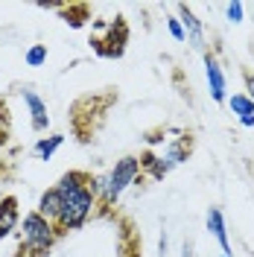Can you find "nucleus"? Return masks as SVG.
<instances>
[{"mask_svg":"<svg viewBox=\"0 0 254 257\" xmlns=\"http://www.w3.org/2000/svg\"><path fill=\"white\" fill-rule=\"evenodd\" d=\"M88 181H91V173H85V170H70V173H64L53 187L62 193V213H59V237L62 234H70V231H79L85 225L91 222V216L96 213V196L91 193L88 187Z\"/></svg>","mask_w":254,"mask_h":257,"instance_id":"obj_1","label":"nucleus"},{"mask_svg":"<svg viewBox=\"0 0 254 257\" xmlns=\"http://www.w3.org/2000/svg\"><path fill=\"white\" fill-rule=\"evenodd\" d=\"M18 240H21V254L24 257H47L59 240V228L47 222L38 210H30L21 216Z\"/></svg>","mask_w":254,"mask_h":257,"instance_id":"obj_2","label":"nucleus"},{"mask_svg":"<svg viewBox=\"0 0 254 257\" xmlns=\"http://www.w3.org/2000/svg\"><path fill=\"white\" fill-rule=\"evenodd\" d=\"M138 178H143L141 176V158H138V155H123V158L105 173V193H102V199L96 202L99 210H105V213L114 210V205L123 199V193H126L132 184H138Z\"/></svg>","mask_w":254,"mask_h":257,"instance_id":"obj_3","label":"nucleus"},{"mask_svg":"<svg viewBox=\"0 0 254 257\" xmlns=\"http://www.w3.org/2000/svg\"><path fill=\"white\" fill-rule=\"evenodd\" d=\"M96 35H91V47L99 59H123L129 44V24L123 18L94 21Z\"/></svg>","mask_w":254,"mask_h":257,"instance_id":"obj_4","label":"nucleus"},{"mask_svg":"<svg viewBox=\"0 0 254 257\" xmlns=\"http://www.w3.org/2000/svg\"><path fill=\"white\" fill-rule=\"evenodd\" d=\"M202 62H205V79H207V88H210V99L222 105L225 99H228V76H225L222 62L210 50L202 53Z\"/></svg>","mask_w":254,"mask_h":257,"instance_id":"obj_5","label":"nucleus"},{"mask_svg":"<svg viewBox=\"0 0 254 257\" xmlns=\"http://www.w3.org/2000/svg\"><path fill=\"white\" fill-rule=\"evenodd\" d=\"M175 18L181 21V27H184V35H187V44L193 50H199V53H205L207 50V38H205V21L193 12L187 3H178L175 6Z\"/></svg>","mask_w":254,"mask_h":257,"instance_id":"obj_6","label":"nucleus"},{"mask_svg":"<svg viewBox=\"0 0 254 257\" xmlns=\"http://www.w3.org/2000/svg\"><path fill=\"white\" fill-rule=\"evenodd\" d=\"M21 99H24V105H27V114H30L32 132L44 135V132L50 128V111H47V102H44L41 96L35 94L32 88H24V91H21Z\"/></svg>","mask_w":254,"mask_h":257,"instance_id":"obj_7","label":"nucleus"},{"mask_svg":"<svg viewBox=\"0 0 254 257\" xmlns=\"http://www.w3.org/2000/svg\"><path fill=\"white\" fill-rule=\"evenodd\" d=\"M207 231H210V237L219 242V248H222L225 257H234V251H231V240H228V225H225V213L222 208H207Z\"/></svg>","mask_w":254,"mask_h":257,"instance_id":"obj_8","label":"nucleus"},{"mask_svg":"<svg viewBox=\"0 0 254 257\" xmlns=\"http://www.w3.org/2000/svg\"><path fill=\"white\" fill-rule=\"evenodd\" d=\"M190 149H193V141L190 135H178L175 141H170V144L161 149L158 155L164 158V164L170 167V170H175V167H181L184 161L190 158Z\"/></svg>","mask_w":254,"mask_h":257,"instance_id":"obj_9","label":"nucleus"},{"mask_svg":"<svg viewBox=\"0 0 254 257\" xmlns=\"http://www.w3.org/2000/svg\"><path fill=\"white\" fill-rule=\"evenodd\" d=\"M21 225V208H18L15 196H3L0 199V240L12 237Z\"/></svg>","mask_w":254,"mask_h":257,"instance_id":"obj_10","label":"nucleus"},{"mask_svg":"<svg viewBox=\"0 0 254 257\" xmlns=\"http://www.w3.org/2000/svg\"><path fill=\"white\" fill-rule=\"evenodd\" d=\"M225 105L231 108V114L237 117V123L242 128H254V102L242 94V91H237V94H228Z\"/></svg>","mask_w":254,"mask_h":257,"instance_id":"obj_11","label":"nucleus"},{"mask_svg":"<svg viewBox=\"0 0 254 257\" xmlns=\"http://www.w3.org/2000/svg\"><path fill=\"white\" fill-rule=\"evenodd\" d=\"M138 158H141V176H149L152 181H164V178L173 173V170L164 164V158H161L158 152H152V149L141 152Z\"/></svg>","mask_w":254,"mask_h":257,"instance_id":"obj_12","label":"nucleus"},{"mask_svg":"<svg viewBox=\"0 0 254 257\" xmlns=\"http://www.w3.org/2000/svg\"><path fill=\"white\" fill-rule=\"evenodd\" d=\"M35 210L47 219V222H59V213H62V193L56 190V187H47V190L38 196V205H35Z\"/></svg>","mask_w":254,"mask_h":257,"instance_id":"obj_13","label":"nucleus"},{"mask_svg":"<svg viewBox=\"0 0 254 257\" xmlns=\"http://www.w3.org/2000/svg\"><path fill=\"white\" fill-rule=\"evenodd\" d=\"M62 144H64V135H47V138H38L35 141V146H32V158L35 161H50L59 149H62Z\"/></svg>","mask_w":254,"mask_h":257,"instance_id":"obj_14","label":"nucleus"},{"mask_svg":"<svg viewBox=\"0 0 254 257\" xmlns=\"http://www.w3.org/2000/svg\"><path fill=\"white\" fill-rule=\"evenodd\" d=\"M85 21H91V9L88 6H70V9H64V24L70 30H82Z\"/></svg>","mask_w":254,"mask_h":257,"instance_id":"obj_15","label":"nucleus"},{"mask_svg":"<svg viewBox=\"0 0 254 257\" xmlns=\"http://www.w3.org/2000/svg\"><path fill=\"white\" fill-rule=\"evenodd\" d=\"M47 56H50L47 44H30L27 53H24V62H27V67H44Z\"/></svg>","mask_w":254,"mask_h":257,"instance_id":"obj_16","label":"nucleus"},{"mask_svg":"<svg viewBox=\"0 0 254 257\" xmlns=\"http://www.w3.org/2000/svg\"><path fill=\"white\" fill-rule=\"evenodd\" d=\"M222 12H225V21H228V24H234V27L245 21V6H242V3H225Z\"/></svg>","mask_w":254,"mask_h":257,"instance_id":"obj_17","label":"nucleus"},{"mask_svg":"<svg viewBox=\"0 0 254 257\" xmlns=\"http://www.w3.org/2000/svg\"><path fill=\"white\" fill-rule=\"evenodd\" d=\"M167 32L173 35V38L178 41V44H181V41H187V35H184V27H181V21H178L175 15L167 18Z\"/></svg>","mask_w":254,"mask_h":257,"instance_id":"obj_18","label":"nucleus"},{"mask_svg":"<svg viewBox=\"0 0 254 257\" xmlns=\"http://www.w3.org/2000/svg\"><path fill=\"white\" fill-rule=\"evenodd\" d=\"M242 82H245V91H242V94L254 102V73L251 70H242Z\"/></svg>","mask_w":254,"mask_h":257,"instance_id":"obj_19","label":"nucleus"},{"mask_svg":"<svg viewBox=\"0 0 254 257\" xmlns=\"http://www.w3.org/2000/svg\"><path fill=\"white\" fill-rule=\"evenodd\" d=\"M167 251H170V240H167V231H164V234H161V240H158V254L167 257Z\"/></svg>","mask_w":254,"mask_h":257,"instance_id":"obj_20","label":"nucleus"},{"mask_svg":"<svg viewBox=\"0 0 254 257\" xmlns=\"http://www.w3.org/2000/svg\"><path fill=\"white\" fill-rule=\"evenodd\" d=\"M181 251H184V257H190V242H184V248H181Z\"/></svg>","mask_w":254,"mask_h":257,"instance_id":"obj_21","label":"nucleus"},{"mask_svg":"<svg viewBox=\"0 0 254 257\" xmlns=\"http://www.w3.org/2000/svg\"><path fill=\"white\" fill-rule=\"evenodd\" d=\"M219 257H225V254H219Z\"/></svg>","mask_w":254,"mask_h":257,"instance_id":"obj_22","label":"nucleus"}]
</instances>
